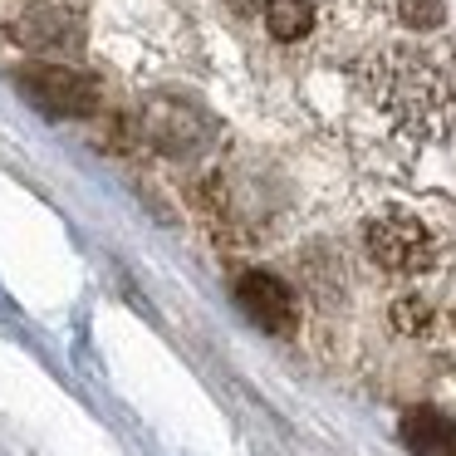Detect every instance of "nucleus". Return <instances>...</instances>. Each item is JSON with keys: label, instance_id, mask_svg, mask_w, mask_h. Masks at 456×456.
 <instances>
[{"label": "nucleus", "instance_id": "f257e3e1", "mask_svg": "<svg viewBox=\"0 0 456 456\" xmlns=\"http://www.w3.org/2000/svg\"><path fill=\"white\" fill-rule=\"evenodd\" d=\"M363 99L407 148H446L456 138V89L427 54L387 50L363 69Z\"/></svg>", "mask_w": 456, "mask_h": 456}, {"label": "nucleus", "instance_id": "f03ea898", "mask_svg": "<svg viewBox=\"0 0 456 456\" xmlns=\"http://www.w3.org/2000/svg\"><path fill=\"white\" fill-rule=\"evenodd\" d=\"M363 246H368V260L378 270H387V275H427L436 265V256H442L432 226L403 207L378 211L363 231Z\"/></svg>", "mask_w": 456, "mask_h": 456}, {"label": "nucleus", "instance_id": "7ed1b4c3", "mask_svg": "<svg viewBox=\"0 0 456 456\" xmlns=\"http://www.w3.org/2000/svg\"><path fill=\"white\" fill-rule=\"evenodd\" d=\"M20 89L54 118H84L99 109V79L84 69H64V64H25Z\"/></svg>", "mask_w": 456, "mask_h": 456}, {"label": "nucleus", "instance_id": "20e7f679", "mask_svg": "<svg viewBox=\"0 0 456 456\" xmlns=\"http://www.w3.org/2000/svg\"><path fill=\"white\" fill-rule=\"evenodd\" d=\"M236 299L250 314V324H260L265 334H289L295 319H299L289 285L280 275H270V270H246V275L236 280Z\"/></svg>", "mask_w": 456, "mask_h": 456}, {"label": "nucleus", "instance_id": "39448f33", "mask_svg": "<svg viewBox=\"0 0 456 456\" xmlns=\"http://www.w3.org/2000/svg\"><path fill=\"white\" fill-rule=\"evenodd\" d=\"M15 40L30 45V50H45V54L79 50V20L54 11V5H25L20 20H15Z\"/></svg>", "mask_w": 456, "mask_h": 456}, {"label": "nucleus", "instance_id": "423d86ee", "mask_svg": "<svg viewBox=\"0 0 456 456\" xmlns=\"http://www.w3.org/2000/svg\"><path fill=\"white\" fill-rule=\"evenodd\" d=\"M403 442L412 456H456V417L442 407H412L403 417Z\"/></svg>", "mask_w": 456, "mask_h": 456}, {"label": "nucleus", "instance_id": "0eeeda50", "mask_svg": "<svg viewBox=\"0 0 456 456\" xmlns=\"http://www.w3.org/2000/svg\"><path fill=\"white\" fill-rule=\"evenodd\" d=\"M265 30L275 35L280 45H295L314 30V5L309 0H265Z\"/></svg>", "mask_w": 456, "mask_h": 456}, {"label": "nucleus", "instance_id": "6e6552de", "mask_svg": "<svg viewBox=\"0 0 456 456\" xmlns=\"http://www.w3.org/2000/svg\"><path fill=\"white\" fill-rule=\"evenodd\" d=\"M393 324L403 329V334H427V329H432V305H427L422 295H403L393 305Z\"/></svg>", "mask_w": 456, "mask_h": 456}, {"label": "nucleus", "instance_id": "1a4fd4ad", "mask_svg": "<svg viewBox=\"0 0 456 456\" xmlns=\"http://www.w3.org/2000/svg\"><path fill=\"white\" fill-rule=\"evenodd\" d=\"M397 15L412 30H436L446 20V0H397Z\"/></svg>", "mask_w": 456, "mask_h": 456}, {"label": "nucleus", "instance_id": "9d476101", "mask_svg": "<svg viewBox=\"0 0 456 456\" xmlns=\"http://www.w3.org/2000/svg\"><path fill=\"white\" fill-rule=\"evenodd\" d=\"M226 5L236 15H260V11H265V0H226Z\"/></svg>", "mask_w": 456, "mask_h": 456}]
</instances>
